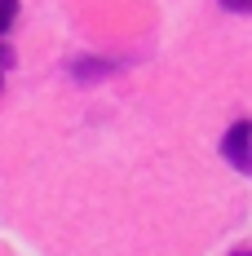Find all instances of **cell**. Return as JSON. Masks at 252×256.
I'll use <instances>...</instances> for the list:
<instances>
[{"label": "cell", "mask_w": 252, "mask_h": 256, "mask_svg": "<svg viewBox=\"0 0 252 256\" xmlns=\"http://www.w3.org/2000/svg\"><path fill=\"white\" fill-rule=\"evenodd\" d=\"M221 159H226L234 172L252 177V120H234L221 137Z\"/></svg>", "instance_id": "cell-1"}, {"label": "cell", "mask_w": 252, "mask_h": 256, "mask_svg": "<svg viewBox=\"0 0 252 256\" xmlns=\"http://www.w3.org/2000/svg\"><path fill=\"white\" fill-rule=\"evenodd\" d=\"M124 62H115V58H76L71 62V76L80 80V84H93V80H106L111 71H120Z\"/></svg>", "instance_id": "cell-2"}, {"label": "cell", "mask_w": 252, "mask_h": 256, "mask_svg": "<svg viewBox=\"0 0 252 256\" xmlns=\"http://www.w3.org/2000/svg\"><path fill=\"white\" fill-rule=\"evenodd\" d=\"M14 18H18V0H0V36L14 26Z\"/></svg>", "instance_id": "cell-3"}, {"label": "cell", "mask_w": 252, "mask_h": 256, "mask_svg": "<svg viewBox=\"0 0 252 256\" xmlns=\"http://www.w3.org/2000/svg\"><path fill=\"white\" fill-rule=\"evenodd\" d=\"M230 14H252V0H221Z\"/></svg>", "instance_id": "cell-4"}, {"label": "cell", "mask_w": 252, "mask_h": 256, "mask_svg": "<svg viewBox=\"0 0 252 256\" xmlns=\"http://www.w3.org/2000/svg\"><path fill=\"white\" fill-rule=\"evenodd\" d=\"M5 66H9V53L0 49V80H5Z\"/></svg>", "instance_id": "cell-5"}, {"label": "cell", "mask_w": 252, "mask_h": 256, "mask_svg": "<svg viewBox=\"0 0 252 256\" xmlns=\"http://www.w3.org/2000/svg\"><path fill=\"white\" fill-rule=\"evenodd\" d=\"M230 256H252V248H239V252H230Z\"/></svg>", "instance_id": "cell-6"}]
</instances>
